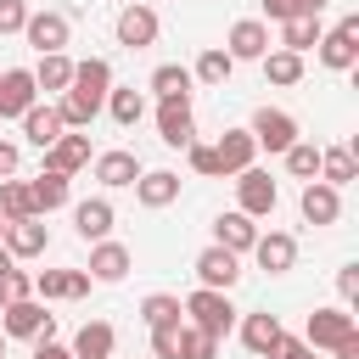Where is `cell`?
<instances>
[{"instance_id":"23","label":"cell","mask_w":359,"mask_h":359,"mask_svg":"<svg viewBox=\"0 0 359 359\" xmlns=\"http://www.w3.org/2000/svg\"><path fill=\"white\" fill-rule=\"evenodd\" d=\"M252 241H258V224H252L247 213H236V208H230V213H219V219H213V247H224V252H236V258H241V252H252Z\"/></svg>"},{"instance_id":"34","label":"cell","mask_w":359,"mask_h":359,"mask_svg":"<svg viewBox=\"0 0 359 359\" xmlns=\"http://www.w3.org/2000/svg\"><path fill=\"white\" fill-rule=\"evenodd\" d=\"M73 84V62H67V50H56V56H39V67H34V90H45V95H62Z\"/></svg>"},{"instance_id":"12","label":"cell","mask_w":359,"mask_h":359,"mask_svg":"<svg viewBox=\"0 0 359 359\" xmlns=\"http://www.w3.org/2000/svg\"><path fill=\"white\" fill-rule=\"evenodd\" d=\"M129 269H135V252H129L123 241H112V236H107V241H95V247H90V269H84L90 280H101V286H118Z\"/></svg>"},{"instance_id":"50","label":"cell","mask_w":359,"mask_h":359,"mask_svg":"<svg viewBox=\"0 0 359 359\" xmlns=\"http://www.w3.org/2000/svg\"><path fill=\"white\" fill-rule=\"evenodd\" d=\"M6 269H17V258H11L6 247H0V275H6Z\"/></svg>"},{"instance_id":"29","label":"cell","mask_w":359,"mask_h":359,"mask_svg":"<svg viewBox=\"0 0 359 359\" xmlns=\"http://www.w3.org/2000/svg\"><path fill=\"white\" fill-rule=\"evenodd\" d=\"M107 112H112L118 129H135V123L146 118V95H140L135 84H112V90H107Z\"/></svg>"},{"instance_id":"33","label":"cell","mask_w":359,"mask_h":359,"mask_svg":"<svg viewBox=\"0 0 359 359\" xmlns=\"http://www.w3.org/2000/svg\"><path fill=\"white\" fill-rule=\"evenodd\" d=\"M320 17H286L280 22V50H292V56H303V50H314L320 45Z\"/></svg>"},{"instance_id":"38","label":"cell","mask_w":359,"mask_h":359,"mask_svg":"<svg viewBox=\"0 0 359 359\" xmlns=\"http://www.w3.org/2000/svg\"><path fill=\"white\" fill-rule=\"evenodd\" d=\"M264 79L269 84H297L303 79V56H292V50H264Z\"/></svg>"},{"instance_id":"32","label":"cell","mask_w":359,"mask_h":359,"mask_svg":"<svg viewBox=\"0 0 359 359\" xmlns=\"http://www.w3.org/2000/svg\"><path fill=\"white\" fill-rule=\"evenodd\" d=\"M140 320H146V331H163V325H185V309L174 292H151V297H140Z\"/></svg>"},{"instance_id":"4","label":"cell","mask_w":359,"mask_h":359,"mask_svg":"<svg viewBox=\"0 0 359 359\" xmlns=\"http://www.w3.org/2000/svg\"><path fill=\"white\" fill-rule=\"evenodd\" d=\"M275 202H280V185H275L264 168H241V174H236V213H247V219H269Z\"/></svg>"},{"instance_id":"49","label":"cell","mask_w":359,"mask_h":359,"mask_svg":"<svg viewBox=\"0 0 359 359\" xmlns=\"http://www.w3.org/2000/svg\"><path fill=\"white\" fill-rule=\"evenodd\" d=\"M325 6H331V0H297V17H320Z\"/></svg>"},{"instance_id":"9","label":"cell","mask_w":359,"mask_h":359,"mask_svg":"<svg viewBox=\"0 0 359 359\" xmlns=\"http://www.w3.org/2000/svg\"><path fill=\"white\" fill-rule=\"evenodd\" d=\"M112 34H118V45L123 50H146V45H157V11L151 6H123L118 11V22H112Z\"/></svg>"},{"instance_id":"1","label":"cell","mask_w":359,"mask_h":359,"mask_svg":"<svg viewBox=\"0 0 359 359\" xmlns=\"http://www.w3.org/2000/svg\"><path fill=\"white\" fill-rule=\"evenodd\" d=\"M180 309H185V325H196V331H208V337H230V331H236V303H230V292L196 286L191 297H180Z\"/></svg>"},{"instance_id":"25","label":"cell","mask_w":359,"mask_h":359,"mask_svg":"<svg viewBox=\"0 0 359 359\" xmlns=\"http://www.w3.org/2000/svg\"><path fill=\"white\" fill-rule=\"evenodd\" d=\"M280 337H286V331H280L275 314H241V348H247L252 359H269Z\"/></svg>"},{"instance_id":"47","label":"cell","mask_w":359,"mask_h":359,"mask_svg":"<svg viewBox=\"0 0 359 359\" xmlns=\"http://www.w3.org/2000/svg\"><path fill=\"white\" fill-rule=\"evenodd\" d=\"M264 17L269 22H286V17H297V0H264Z\"/></svg>"},{"instance_id":"48","label":"cell","mask_w":359,"mask_h":359,"mask_svg":"<svg viewBox=\"0 0 359 359\" xmlns=\"http://www.w3.org/2000/svg\"><path fill=\"white\" fill-rule=\"evenodd\" d=\"M34 359H73V348H62V342L50 337V342H34Z\"/></svg>"},{"instance_id":"46","label":"cell","mask_w":359,"mask_h":359,"mask_svg":"<svg viewBox=\"0 0 359 359\" xmlns=\"http://www.w3.org/2000/svg\"><path fill=\"white\" fill-rule=\"evenodd\" d=\"M17 163H22V146L17 140H0V180H17Z\"/></svg>"},{"instance_id":"44","label":"cell","mask_w":359,"mask_h":359,"mask_svg":"<svg viewBox=\"0 0 359 359\" xmlns=\"http://www.w3.org/2000/svg\"><path fill=\"white\" fill-rule=\"evenodd\" d=\"M337 292H342V309H353V297H359V264L337 269Z\"/></svg>"},{"instance_id":"19","label":"cell","mask_w":359,"mask_h":359,"mask_svg":"<svg viewBox=\"0 0 359 359\" xmlns=\"http://www.w3.org/2000/svg\"><path fill=\"white\" fill-rule=\"evenodd\" d=\"M112 219H118V213H112L107 196H84V202L73 208V230H79V241H90V247L112 236Z\"/></svg>"},{"instance_id":"45","label":"cell","mask_w":359,"mask_h":359,"mask_svg":"<svg viewBox=\"0 0 359 359\" xmlns=\"http://www.w3.org/2000/svg\"><path fill=\"white\" fill-rule=\"evenodd\" d=\"M269 359H314V348H309V342H303V337H280V342H275V353H269Z\"/></svg>"},{"instance_id":"35","label":"cell","mask_w":359,"mask_h":359,"mask_svg":"<svg viewBox=\"0 0 359 359\" xmlns=\"http://www.w3.org/2000/svg\"><path fill=\"white\" fill-rule=\"evenodd\" d=\"M230 73H236V62L224 56V45H208V50L196 56V67H191V79H196V84H213V90L230 84Z\"/></svg>"},{"instance_id":"13","label":"cell","mask_w":359,"mask_h":359,"mask_svg":"<svg viewBox=\"0 0 359 359\" xmlns=\"http://www.w3.org/2000/svg\"><path fill=\"white\" fill-rule=\"evenodd\" d=\"M73 95H84L90 107H107V90H112V62L107 56H84V62H73V84H67Z\"/></svg>"},{"instance_id":"24","label":"cell","mask_w":359,"mask_h":359,"mask_svg":"<svg viewBox=\"0 0 359 359\" xmlns=\"http://www.w3.org/2000/svg\"><path fill=\"white\" fill-rule=\"evenodd\" d=\"M0 247H6L11 258H39V252L50 247V230H45V219H17V224H6Z\"/></svg>"},{"instance_id":"37","label":"cell","mask_w":359,"mask_h":359,"mask_svg":"<svg viewBox=\"0 0 359 359\" xmlns=\"http://www.w3.org/2000/svg\"><path fill=\"white\" fill-rule=\"evenodd\" d=\"M0 219H6V224L39 219V213H34V196H28V180H0Z\"/></svg>"},{"instance_id":"18","label":"cell","mask_w":359,"mask_h":359,"mask_svg":"<svg viewBox=\"0 0 359 359\" xmlns=\"http://www.w3.org/2000/svg\"><path fill=\"white\" fill-rule=\"evenodd\" d=\"M45 168L50 174H79V168H90V135H79V129H67L56 146H45Z\"/></svg>"},{"instance_id":"39","label":"cell","mask_w":359,"mask_h":359,"mask_svg":"<svg viewBox=\"0 0 359 359\" xmlns=\"http://www.w3.org/2000/svg\"><path fill=\"white\" fill-rule=\"evenodd\" d=\"M219 353V337L196 331V325H180V359H213Z\"/></svg>"},{"instance_id":"3","label":"cell","mask_w":359,"mask_h":359,"mask_svg":"<svg viewBox=\"0 0 359 359\" xmlns=\"http://www.w3.org/2000/svg\"><path fill=\"white\" fill-rule=\"evenodd\" d=\"M314 56H320V67H331V73H353V67H359V11H348L331 34H320Z\"/></svg>"},{"instance_id":"7","label":"cell","mask_w":359,"mask_h":359,"mask_svg":"<svg viewBox=\"0 0 359 359\" xmlns=\"http://www.w3.org/2000/svg\"><path fill=\"white\" fill-rule=\"evenodd\" d=\"M67 34H73L67 11H28V22H22V39H28L39 56H56V50H67Z\"/></svg>"},{"instance_id":"51","label":"cell","mask_w":359,"mask_h":359,"mask_svg":"<svg viewBox=\"0 0 359 359\" xmlns=\"http://www.w3.org/2000/svg\"><path fill=\"white\" fill-rule=\"evenodd\" d=\"M0 359H6V337H0Z\"/></svg>"},{"instance_id":"20","label":"cell","mask_w":359,"mask_h":359,"mask_svg":"<svg viewBox=\"0 0 359 359\" xmlns=\"http://www.w3.org/2000/svg\"><path fill=\"white\" fill-rule=\"evenodd\" d=\"M213 157H219V180H224V174H241V168H252L258 146H252V135H247V129H224V135L213 140Z\"/></svg>"},{"instance_id":"14","label":"cell","mask_w":359,"mask_h":359,"mask_svg":"<svg viewBox=\"0 0 359 359\" xmlns=\"http://www.w3.org/2000/svg\"><path fill=\"white\" fill-rule=\"evenodd\" d=\"M90 275L84 269H39L34 275V297L39 303H62V297H90Z\"/></svg>"},{"instance_id":"42","label":"cell","mask_w":359,"mask_h":359,"mask_svg":"<svg viewBox=\"0 0 359 359\" xmlns=\"http://www.w3.org/2000/svg\"><path fill=\"white\" fill-rule=\"evenodd\" d=\"M28 0H0V34H22V22H28Z\"/></svg>"},{"instance_id":"11","label":"cell","mask_w":359,"mask_h":359,"mask_svg":"<svg viewBox=\"0 0 359 359\" xmlns=\"http://www.w3.org/2000/svg\"><path fill=\"white\" fill-rule=\"evenodd\" d=\"M157 140L174 146V151H185V146L196 140V112H191V101H157Z\"/></svg>"},{"instance_id":"10","label":"cell","mask_w":359,"mask_h":359,"mask_svg":"<svg viewBox=\"0 0 359 359\" xmlns=\"http://www.w3.org/2000/svg\"><path fill=\"white\" fill-rule=\"evenodd\" d=\"M264 50H269V22H258V17L230 22V34H224V56L230 62H264Z\"/></svg>"},{"instance_id":"16","label":"cell","mask_w":359,"mask_h":359,"mask_svg":"<svg viewBox=\"0 0 359 359\" xmlns=\"http://www.w3.org/2000/svg\"><path fill=\"white\" fill-rule=\"evenodd\" d=\"M252 258H258V269H269V275H286V269L297 264V236H286V230H258V241H252Z\"/></svg>"},{"instance_id":"6","label":"cell","mask_w":359,"mask_h":359,"mask_svg":"<svg viewBox=\"0 0 359 359\" xmlns=\"http://www.w3.org/2000/svg\"><path fill=\"white\" fill-rule=\"evenodd\" d=\"M247 135H252V146H258V151H286V146L297 140V118H292V112H280V107H258V112H252V123H247Z\"/></svg>"},{"instance_id":"2","label":"cell","mask_w":359,"mask_h":359,"mask_svg":"<svg viewBox=\"0 0 359 359\" xmlns=\"http://www.w3.org/2000/svg\"><path fill=\"white\" fill-rule=\"evenodd\" d=\"M0 337H22V342H50L56 337V314L39 303V297H22V303H6L0 309Z\"/></svg>"},{"instance_id":"43","label":"cell","mask_w":359,"mask_h":359,"mask_svg":"<svg viewBox=\"0 0 359 359\" xmlns=\"http://www.w3.org/2000/svg\"><path fill=\"white\" fill-rule=\"evenodd\" d=\"M151 353H157V359H180V325L151 331Z\"/></svg>"},{"instance_id":"5","label":"cell","mask_w":359,"mask_h":359,"mask_svg":"<svg viewBox=\"0 0 359 359\" xmlns=\"http://www.w3.org/2000/svg\"><path fill=\"white\" fill-rule=\"evenodd\" d=\"M348 337H359V325H353V314H348V309H314V314H309V325H303V342H309L314 353H320V348H325V353H337Z\"/></svg>"},{"instance_id":"41","label":"cell","mask_w":359,"mask_h":359,"mask_svg":"<svg viewBox=\"0 0 359 359\" xmlns=\"http://www.w3.org/2000/svg\"><path fill=\"white\" fill-rule=\"evenodd\" d=\"M185 157H191V174L219 180V157H213V146H208V140H191V146H185Z\"/></svg>"},{"instance_id":"31","label":"cell","mask_w":359,"mask_h":359,"mask_svg":"<svg viewBox=\"0 0 359 359\" xmlns=\"http://www.w3.org/2000/svg\"><path fill=\"white\" fill-rule=\"evenodd\" d=\"M28 196H34V213H39V219L56 213V208H67V174L39 168V180H28Z\"/></svg>"},{"instance_id":"30","label":"cell","mask_w":359,"mask_h":359,"mask_svg":"<svg viewBox=\"0 0 359 359\" xmlns=\"http://www.w3.org/2000/svg\"><path fill=\"white\" fill-rule=\"evenodd\" d=\"M320 180H325L331 191H342V185H353V180H359V163H353V146H325V151H320Z\"/></svg>"},{"instance_id":"26","label":"cell","mask_w":359,"mask_h":359,"mask_svg":"<svg viewBox=\"0 0 359 359\" xmlns=\"http://www.w3.org/2000/svg\"><path fill=\"white\" fill-rule=\"evenodd\" d=\"M95 180H101L107 191H123V185L140 180V157H135V151H101V157H95Z\"/></svg>"},{"instance_id":"21","label":"cell","mask_w":359,"mask_h":359,"mask_svg":"<svg viewBox=\"0 0 359 359\" xmlns=\"http://www.w3.org/2000/svg\"><path fill=\"white\" fill-rule=\"evenodd\" d=\"M135 202H140V208H168V202H180V174H174V168H140Z\"/></svg>"},{"instance_id":"28","label":"cell","mask_w":359,"mask_h":359,"mask_svg":"<svg viewBox=\"0 0 359 359\" xmlns=\"http://www.w3.org/2000/svg\"><path fill=\"white\" fill-rule=\"evenodd\" d=\"M191 67H180V62H163V67H151V95L157 101H191Z\"/></svg>"},{"instance_id":"40","label":"cell","mask_w":359,"mask_h":359,"mask_svg":"<svg viewBox=\"0 0 359 359\" xmlns=\"http://www.w3.org/2000/svg\"><path fill=\"white\" fill-rule=\"evenodd\" d=\"M22 297H34V275L28 269H6L0 275V309L6 303H22Z\"/></svg>"},{"instance_id":"36","label":"cell","mask_w":359,"mask_h":359,"mask_svg":"<svg viewBox=\"0 0 359 359\" xmlns=\"http://www.w3.org/2000/svg\"><path fill=\"white\" fill-rule=\"evenodd\" d=\"M280 163H286V174L303 180V185L320 180V146H314V140H292V146L280 151Z\"/></svg>"},{"instance_id":"52","label":"cell","mask_w":359,"mask_h":359,"mask_svg":"<svg viewBox=\"0 0 359 359\" xmlns=\"http://www.w3.org/2000/svg\"><path fill=\"white\" fill-rule=\"evenodd\" d=\"M0 236H6V219H0Z\"/></svg>"},{"instance_id":"17","label":"cell","mask_w":359,"mask_h":359,"mask_svg":"<svg viewBox=\"0 0 359 359\" xmlns=\"http://www.w3.org/2000/svg\"><path fill=\"white\" fill-rule=\"evenodd\" d=\"M17 123H22L28 146H39V151H45V146H56V140L67 135V129H62V112H56V101H34V107H28Z\"/></svg>"},{"instance_id":"8","label":"cell","mask_w":359,"mask_h":359,"mask_svg":"<svg viewBox=\"0 0 359 359\" xmlns=\"http://www.w3.org/2000/svg\"><path fill=\"white\" fill-rule=\"evenodd\" d=\"M191 269H196V286H208V292H230L241 280V258L224 252V247H202Z\"/></svg>"},{"instance_id":"27","label":"cell","mask_w":359,"mask_h":359,"mask_svg":"<svg viewBox=\"0 0 359 359\" xmlns=\"http://www.w3.org/2000/svg\"><path fill=\"white\" fill-rule=\"evenodd\" d=\"M112 348H118V331L107 320H84L73 337V359H112Z\"/></svg>"},{"instance_id":"15","label":"cell","mask_w":359,"mask_h":359,"mask_svg":"<svg viewBox=\"0 0 359 359\" xmlns=\"http://www.w3.org/2000/svg\"><path fill=\"white\" fill-rule=\"evenodd\" d=\"M34 101H39L34 67H6V73H0V118H22Z\"/></svg>"},{"instance_id":"22","label":"cell","mask_w":359,"mask_h":359,"mask_svg":"<svg viewBox=\"0 0 359 359\" xmlns=\"http://www.w3.org/2000/svg\"><path fill=\"white\" fill-rule=\"evenodd\" d=\"M297 208H303L309 224H337V219H342V191H331L325 180H309L303 196H297Z\"/></svg>"}]
</instances>
